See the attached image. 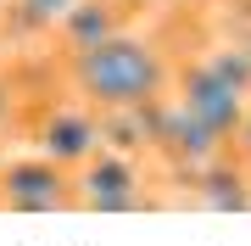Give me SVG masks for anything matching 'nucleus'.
I'll return each mask as SVG.
<instances>
[{
    "label": "nucleus",
    "mask_w": 251,
    "mask_h": 246,
    "mask_svg": "<svg viewBox=\"0 0 251 246\" xmlns=\"http://www.w3.org/2000/svg\"><path fill=\"white\" fill-rule=\"evenodd\" d=\"M62 67H67L73 95L95 112H140L173 90V56L145 28H123V34L67 56Z\"/></svg>",
    "instance_id": "nucleus-1"
},
{
    "label": "nucleus",
    "mask_w": 251,
    "mask_h": 246,
    "mask_svg": "<svg viewBox=\"0 0 251 246\" xmlns=\"http://www.w3.org/2000/svg\"><path fill=\"white\" fill-rule=\"evenodd\" d=\"M73 207L78 213H140V207H156L145 157L140 151H117V146L90 151L73 168Z\"/></svg>",
    "instance_id": "nucleus-2"
},
{
    "label": "nucleus",
    "mask_w": 251,
    "mask_h": 246,
    "mask_svg": "<svg viewBox=\"0 0 251 246\" xmlns=\"http://www.w3.org/2000/svg\"><path fill=\"white\" fill-rule=\"evenodd\" d=\"M145 151L162 157V163L179 173V179H190L201 163H212V157L229 151V146H224V140H218L201 118H190L173 95H162V101H151V107H145Z\"/></svg>",
    "instance_id": "nucleus-3"
},
{
    "label": "nucleus",
    "mask_w": 251,
    "mask_h": 246,
    "mask_svg": "<svg viewBox=\"0 0 251 246\" xmlns=\"http://www.w3.org/2000/svg\"><path fill=\"white\" fill-rule=\"evenodd\" d=\"M73 207V168L50 163L45 151L0 157V213H67Z\"/></svg>",
    "instance_id": "nucleus-4"
},
{
    "label": "nucleus",
    "mask_w": 251,
    "mask_h": 246,
    "mask_svg": "<svg viewBox=\"0 0 251 246\" xmlns=\"http://www.w3.org/2000/svg\"><path fill=\"white\" fill-rule=\"evenodd\" d=\"M168 95L179 101L190 118H201L218 140H224V146L234 140V129H240V118H246V101H251V95L234 90L224 73H212L201 56H196L190 67H173V90H168Z\"/></svg>",
    "instance_id": "nucleus-5"
},
{
    "label": "nucleus",
    "mask_w": 251,
    "mask_h": 246,
    "mask_svg": "<svg viewBox=\"0 0 251 246\" xmlns=\"http://www.w3.org/2000/svg\"><path fill=\"white\" fill-rule=\"evenodd\" d=\"M28 140H34V151H45L50 163H62V168H78L90 151L106 146V140H100V112L84 107L78 95L73 101H50V107L34 118Z\"/></svg>",
    "instance_id": "nucleus-6"
},
{
    "label": "nucleus",
    "mask_w": 251,
    "mask_h": 246,
    "mask_svg": "<svg viewBox=\"0 0 251 246\" xmlns=\"http://www.w3.org/2000/svg\"><path fill=\"white\" fill-rule=\"evenodd\" d=\"M123 28H134V6L128 0H73V11L50 28V39H56V56L67 62V56L123 34Z\"/></svg>",
    "instance_id": "nucleus-7"
},
{
    "label": "nucleus",
    "mask_w": 251,
    "mask_h": 246,
    "mask_svg": "<svg viewBox=\"0 0 251 246\" xmlns=\"http://www.w3.org/2000/svg\"><path fill=\"white\" fill-rule=\"evenodd\" d=\"M190 196L212 213H234V207H251V163H240L234 151H218L212 163H201L190 173Z\"/></svg>",
    "instance_id": "nucleus-8"
},
{
    "label": "nucleus",
    "mask_w": 251,
    "mask_h": 246,
    "mask_svg": "<svg viewBox=\"0 0 251 246\" xmlns=\"http://www.w3.org/2000/svg\"><path fill=\"white\" fill-rule=\"evenodd\" d=\"M73 11V0H11L6 23H17V34L28 39H50V28Z\"/></svg>",
    "instance_id": "nucleus-9"
},
{
    "label": "nucleus",
    "mask_w": 251,
    "mask_h": 246,
    "mask_svg": "<svg viewBox=\"0 0 251 246\" xmlns=\"http://www.w3.org/2000/svg\"><path fill=\"white\" fill-rule=\"evenodd\" d=\"M201 62L212 67V73H224L240 95H251V51H246L234 34H229V39H212V45L201 51Z\"/></svg>",
    "instance_id": "nucleus-10"
},
{
    "label": "nucleus",
    "mask_w": 251,
    "mask_h": 246,
    "mask_svg": "<svg viewBox=\"0 0 251 246\" xmlns=\"http://www.w3.org/2000/svg\"><path fill=\"white\" fill-rule=\"evenodd\" d=\"M17 101H23L17 79H11V73H0V135H6L11 123H17Z\"/></svg>",
    "instance_id": "nucleus-11"
},
{
    "label": "nucleus",
    "mask_w": 251,
    "mask_h": 246,
    "mask_svg": "<svg viewBox=\"0 0 251 246\" xmlns=\"http://www.w3.org/2000/svg\"><path fill=\"white\" fill-rule=\"evenodd\" d=\"M229 151L240 157V163H251V101H246V118H240V129H234V140H229Z\"/></svg>",
    "instance_id": "nucleus-12"
},
{
    "label": "nucleus",
    "mask_w": 251,
    "mask_h": 246,
    "mask_svg": "<svg viewBox=\"0 0 251 246\" xmlns=\"http://www.w3.org/2000/svg\"><path fill=\"white\" fill-rule=\"evenodd\" d=\"M184 6H229V0H184Z\"/></svg>",
    "instance_id": "nucleus-13"
}]
</instances>
